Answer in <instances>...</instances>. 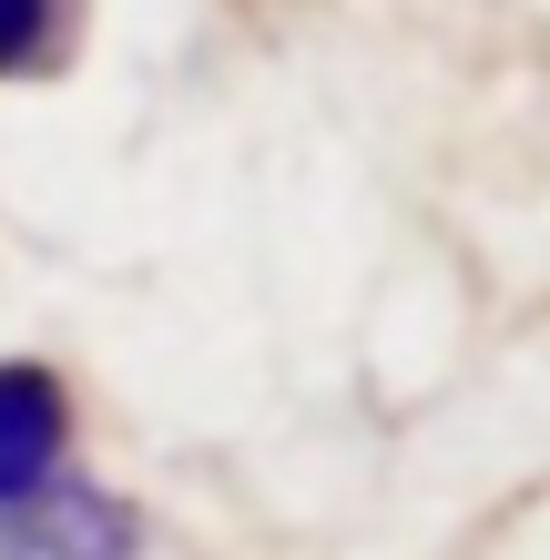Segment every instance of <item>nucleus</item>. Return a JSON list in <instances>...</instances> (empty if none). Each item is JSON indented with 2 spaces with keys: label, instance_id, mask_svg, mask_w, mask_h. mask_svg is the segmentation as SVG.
Wrapping results in <instances>:
<instances>
[{
  "label": "nucleus",
  "instance_id": "nucleus-2",
  "mask_svg": "<svg viewBox=\"0 0 550 560\" xmlns=\"http://www.w3.org/2000/svg\"><path fill=\"white\" fill-rule=\"evenodd\" d=\"M0 560H143V520H133V500H113L72 469L61 489H42L31 510L0 520Z\"/></svg>",
  "mask_w": 550,
  "mask_h": 560
},
{
  "label": "nucleus",
  "instance_id": "nucleus-3",
  "mask_svg": "<svg viewBox=\"0 0 550 560\" xmlns=\"http://www.w3.org/2000/svg\"><path fill=\"white\" fill-rule=\"evenodd\" d=\"M72 11L82 0H0V82L51 72V61L72 51Z\"/></svg>",
  "mask_w": 550,
  "mask_h": 560
},
{
  "label": "nucleus",
  "instance_id": "nucleus-1",
  "mask_svg": "<svg viewBox=\"0 0 550 560\" xmlns=\"http://www.w3.org/2000/svg\"><path fill=\"white\" fill-rule=\"evenodd\" d=\"M61 479H72V398H61L51 368L11 357L0 368V520L31 510Z\"/></svg>",
  "mask_w": 550,
  "mask_h": 560
}]
</instances>
